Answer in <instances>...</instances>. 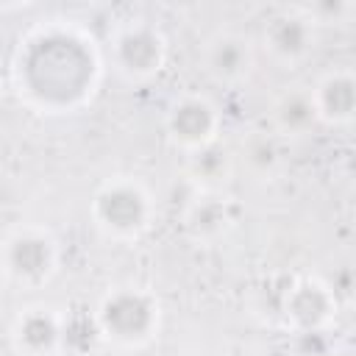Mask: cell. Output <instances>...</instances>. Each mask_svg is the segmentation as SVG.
Wrapping results in <instances>:
<instances>
[{"label": "cell", "mask_w": 356, "mask_h": 356, "mask_svg": "<svg viewBox=\"0 0 356 356\" xmlns=\"http://www.w3.org/2000/svg\"><path fill=\"white\" fill-rule=\"evenodd\" d=\"M170 139L184 150H200L217 142L220 134V108L206 95H181L164 120Z\"/></svg>", "instance_id": "cell-6"}, {"label": "cell", "mask_w": 356, "mask_h": 356, "mask_svg": "<svg viewBox=\"0 0 356 356\" xmlns=\"http://www.w3.org/2000/svg\"><path fill=\"white\" fill-rule=\"evenodd\" d=\"M273 117H275V125L284 134H300L317 120L309 92H286V95H281L275 108H273Z\"/></svg>", "instance_id": "cell-15"}, {"label": "cell", "mask_w": 356, "mask_h": 356, "mask_svg": "<svg viewBox=\"0 0 356 356\" xmlns=\"http://www.w3.org/2000/svg\"><path fill=\"white\" fill-rule=\"evenodd\" d=\"M242 153H245V159H248V164H250V170L253 172H273V167L278 164V147H275V142L270 139V136H250L245 145H242Z\"/></svg>", "instance_id": "cell-16"}, {"label": "cell", "mask_w": 356, "mask_h": 356, "mask_svg": "<svg viewBox=\"0 0 356 356\" xmlns=\"http://www.w3.org/2000/svg\"><path fill=\"white\" fill-rule=\"evenodd\" d=\"M314 114L325 125H348L356 114V75L342 67L325 72L309 92Z\"/></svg>", "instance_id": "cell-11"}, {"label": "cell", "mask_w": 356, "mask_h": 356, "mask_svg": "<svg viewBox=\"0 0 356 356\" xmlns=\"http://www.w3.org/2000/svg\"><path fill=\"white\" fill-rule=\"evenodd\" d=\"M92 222L114 239H136L153 222L156 206L142 181L117 175L97 186L89 200Z\"/></svg>", "instance_id": "cell-3"}, {"label": "cell", "mask_w": 356, "mask_h": 356, "mask_svg": "<svg viewBox=\"0 0 356 356\" xmlns=\"http://www.w3.org/2000/svg\"><path fill=\"white\" fill-rule=\"evenodd\" d=\"M261 42L275 61L298 64L314 47V22L300 11H281L264 25Z\"/></svg>", "instance_id": "cell-10"}, {"label": "cell", "mask_w": 356, "mask_h": 356, "mask_svg": "<svg viewBox=\"0 0 356 356\" xmlns=\"http://www.w3.org/2000/svg\"><path fill=\"white\" fill-rule=\"evenodd\" d=\"M111 64L128 81H147L167 64V39L150 22H125L111 36Z\"/></svg>", "instance_id": "cell-5"}, {"label": "cell", "mask_w": 356, "mask_h": 356, "mask_svg": "<svg viewBox=\"0 0 356 356\" xmlns=\"http://www.w3.org/2000/svg\"><path fill=\"white\" fill-rule=\"evenodd\" d=\"M95 320L103 334V342L136 348L156 337L161 323V306L150 289L114 286L95 306Z\"/></svg>", "instance_id": "cell-2"}, {"label": "cell", "mask_w": 356, "mask_h": 356, "mask_svg": "<svg viewBox=\"0 0 356 356\" xmlns=\"http://www.w3.org/2000/svg\"><path fill=\"white\" fill-rule=\"evenodd\" d=\"M236 225V206L222 192L203 189L184 211V228L197 242H217Z\"/></svg>", "instance_id": "cell-12"}, {"label": "cell", "mask_w": 356, "mask_h": 356, "mask_svg": "<svg viewBox=\"0 0 356 356\" xmlns=\"http://www.w3.org/2000/svg\"><path fill=\"white\" fill-rule=\"evenodd\" d=\"M189 172L197 184H203V189L217 192V186L231 172V161H228L225 150H220L214 142V145H206V147L189 153Z\"/></svg>", "instance_id": "cell-14"}, {"label": "cell", "mask_w": 356, "mask_h": 356, "mask_svg": "<svg viewBox=\"0 0 356 356\" xmlns=\"http://www.w3.org/2000/svg\"><path fill=\"white\" fill-rule=\"evenodd\" d=\"M100 342H103V334L97 328L95 309L72 306L70 312H61L58 353H64V356H92Z\"/></svg>", "instance_id": "cell-13"}, {"label": "cell", "mask_w": 356, "mask_h": 356, "mask_svg": "<svg viewBox=\"0 0 356 356\" xmlns=\"http://www.w3.org/2000/svg\"><path fill=\"white\" fill-rule=\"evenodd\" d=\"M261 356H292V353H289V348H270Z\"/></svg>", "instance_id": "cell-19"}, {"label": "cell", "mask_w": 356, "mask_h": 356, "mask_svg": "<svg viewBox=\"0 0 356 356\" xmlns=\"http://www.w3.org/2000/svg\"><path fill=\"white\" fill-rule=\"evenodd\" d=\"M19 97L42 114H70L86 106L100 83V53L89 31L53 19L31 28L14 50Z\"/></svg>", "instance_id": "cell-1"}, {"label": "cell", "mask_w": 356, "mask_h": 356, "mask_svg": "<svg viewBox=\"0 0 356 356\" xmlns=\"http://www.w3.org/2000/svg\"><path fill=\"white\" fill-rule=\"evenodd\" d=\"M58 264V248L47 228L19 225L0 242V273L6 281L36 289L47 284Z\"/></svg>", "instance_id": "cell-4"}, {"label": "cell", "mask_w": 356, "mask_h": 356, "mask_svg": "<svg viewBox=\"0 0 356 356\" xmlns=\"http://www.w3.org/2000/svg\"><path fill=\"white\" fill-rule=\"evenodd\" d=\"M353 6L350 3H342V0H334V3H317V6H312L309 8V19L314 22V19H320V22H325L328 17H334V19H342L348 11H350Z\"/></svg>", "instance_id": "cell-18"}, {"label": "cell", "mask_w": 356, "mask_h": 356, "mask_svg": "<svg viewBox=\"0 0 356 356\" xmlns=\"http://www.w3.org/2000/svg\"><path fill=\"white\" fill-rule=\"evenodd\" d=\"M203 70L217 81V83H242L256 64L253 44L245 33L239 31H217L203 42Z\"/></svg>", "instance_id": "cell-8"}, {"label": "cell", "mask_w": 356, "mask_h": 356, "mask_svg": "<svg viewBox=\"0 0 356 356\" xmlns=\"http://www.w3.org/2000/svg\"><path fill=\"white\" fill-rule=\"evenodd\" d=\"M61 342V312L53 306H28L11 323V345L19 356H56Z\"/></svg>", "instance_id": "cell-9"}, {"label": "cell", "mask_w": 356, "mask_h": 356, "mask_svg": "<svg viewBox=\"0 0 356 356\" xmlns=\"http://www.w3.org/2000/svg\"><path fill=\"white\" fill-rule=\"evenodd\" d=\"M281 312L292 334L328 328V323L337 314V292L320 278H298L284 292Z\"/></svg>", "instance_id": "cell-7"}, {"label": "cell", "mask_w": 356, "mask_h": 356, "mask_svg": "<svg viewBox=\"0 0 356 356\" xmlns=\"http://www.w3.org/2000/svg\"><path fill=\"white\" fill-rule=\"evenodd\" d=\"M292 356H328L331 353V337L325 328L317 331H295L292 345H286Z\"/></svg>", "instance_id": "cell-17"}]
</instances>
